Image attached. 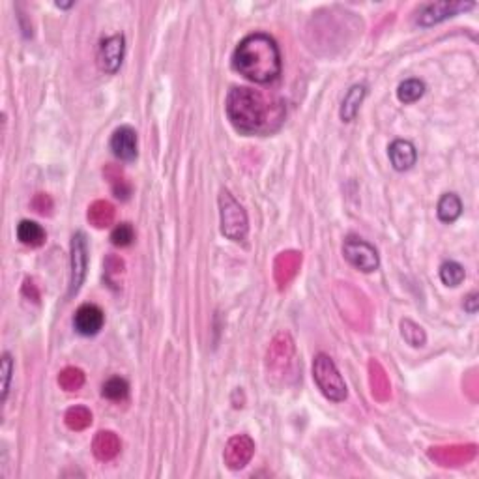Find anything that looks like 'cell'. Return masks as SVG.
I'll return each mask as SVG.
<instances>
[{"mask_svg": "<svg viewBox=\"0 0 479 479\" xmlns=\"http://www.w3.org/2000/svg\"><path fill=\"white\" fill-rule=\"evenodd\" d=\"M300 264L301 255L300 253H296V251L281 253V255L275 258V264H273V277H275L279 287H284L290 279L294 277L296 273H298V270H300Z\"/></svg>", "mask_w": 479, "mask_h": 479, "instance_id": "15", "label": "cell"}, {"mask_svg": "<svg viewBox=\"0 0 479 479\" xmlns=\"http://www.w3.org/2000/svg\"><path fill=\"white\" fill-rule=\"evenodd\" d=\"M232 66L253 83L268 84L275 81L281 73V53L275 39L262 32L244 38L236 47Z\"/></svg>", "mask_w": 479, "mask_h": 479, "instance_id": "2", "label": "cell"}, {"mask_svg": "<svg viewBox=\"0 0 479 479\" xmlns=\"http://www.w3.org/2000/svg\"><path fill=\"white\" fill-rule=\"evenodd\" d=\"M88 221L96 229H105L114 221V206L107 201H96L88 206Z\"/></svg>", "mask_w": 479, "mask_h": 479, "instance_id": "20", "label": "cell"}, {"mask_svg": "<svg viewBox=\"0 0 479 479\" xmlns=\"http://www.w3.org/2000/svg\"><path fill=\"white\" fill-rule=\"evenodd\" d=\"M67 429L72 431H84L92 425V412L84 407H72L64 416Z\"/></svg>", "mask_w": 479, "mask_h": 479, "instance_id": "25", "label": "cell"}, {"mask_svg": "<svg viewBox=\"0 0 479 479\" xmlns=\"http://www.w3.org/2000/svg\"><path fill=\"white\" fill-rule=\"evenodd\" d=\"M101 393L109 401H124L129 393V384L124 379H120V376H112V379H109L103 384Z\"/></svg>", "mask_w": 479, "mask_h": 479, "instance_id": "26", "label": "cell"}, {"mask_svg": "<svg viewBox=\"0 0 479 479\" xmlns=\"http://www.w3.org/2000/svg\"><path fill=\"white\" fill-rule=\"evenodd\" d=\"M124 270H126V264L120 256L109 255L103 261V277H105V283L111 287V289H120L122 287V275Z\"/></svg>", "mask_w": 479, "mask_h": 479, "instance_id": "22", "label": "cell"}, {"mask_svg": "<svg viewBox=\"0 0 479 479\" xmlns=\"http://www.w3.org/2000/svg\"><path fill=\"white\" fill-rule=\"evenodd\" d=\"M343 255H345V258L350 262L352 266L365 273L374 272L380 264L379 253H376L373 245L365 242V240L356 238V236H350V238L345 240Z\"/></svg>", "mask_w": 479, "mask_h": 479, "instance_id": "6", "label": "cell"}, {"mask_svg": "<svg viewBox=\"0 0 479 479\" xmlns=\"http://www.w3.org/2000/svg\"><path fill=\"white\" fill-rule=\"evenodd\" d=\"M253 453H255V442L251 440L249 436L236 435L225 446V464L230 470H242L249 464Z\"/></svg>", "mask_w": 479, "mask_h": 479, "instance_id": "8", "label": "cell"}, {"mask_svg": "<svg viewBox=\"0 0 479 479\" xmlns=\"http://www.w3.org/2000/svg\"><path fill=\"white\" fill-rule=\"evenodd\" d=\"M436 214H438V219H440L442 223H453L463 214V202H461V199L455 193H446L438 201Z\"/></svg>", "mask_w": 479, "mask_h": 479, "instance_id": "18", "label": "cell"}, {"mask_svg": "<svg viewBox=\"0 0 479 479\" xmlns=\"http://www.w3.org/2000/svg\"><path fill=\"white\" fill-rule=\"evenodd\" d=\"M103 176H105L107 182L111 184L114 197L122 199V201H128L129 195H131V185H129V182L126 180V176H124L122 169L117 167V165H107V167L103 169Z\"/></svg>", "mask_w": 479, "mask_h": 479, "instance_id": "21", "label": "cell"}, {"mask_svg": "<svg viewBox=\"0 0 479 479\" xmlns=\"http://www.w3.org/2000/svg\"><path fill=\"white\" fill-rule=\"evenodd\" d=\"M369 371H371V388H373V395L379 401H386L390 397V382L386 376L384 369L379 362L369 363Z\"/></svg>", "mask_w": 479, "mask_h": 479, "instance_id": "23", "label": "cell"}, {"mask_svg": "<svg viewBox=\"0 0 479 479\" xmlns=\"http://www.w3.org/2000/svg\"><path fill=\"white\" fill-rule=\"evenodd\" d=\"M401 335L402 339L407 341L408 345L412 346H424L425 345V332L421 326H418L416 322H412L410 318H405L401 320Z\"/></svg>", "mask_w": 479, "mask_h": 479, "instance_id": "29", "label": "cell"}, {"mask_svg": "<svg viewBox=\"0 0 479 479\" xmlns=\"http://www.w3.org/2000/svg\"><path fill=\"white\" fill-rule=\"evenodd\" d=\"M111 150L120 162H133L137 157V131L131 126H120L111 137Z\"/></svg>", "mask_w": 479, "mask_h": 479, "instance_id": "12", "label": "cell"}, {"mask_svg": "<svg viewBox=\"0 0 479 479\" xmlns=\"http://www.w3.org/2000/svg\"><path fill=\"white\" fill-rule=\"evenodd\" d=\"M11 373H13V362H11L10 354H8V352H4V354H2V360H0V379H2V401H6V397H8V391H10Z\"/></svg>", "mask_w": 479, "mask_h": 479, "instance_id": "31", "label": "cell"}, {"mask_svg": "<svg viewBox=\"0 0 479 479\" xmlns=\"http://www.w3.org/2000/svg\"><path fill=\"white\" fill-rule=\"evenodd\" d=\"M58 384L66 391L81 390L84 384V373L77 367H66L58 374Z\"/></svg>", "mask_w": 479, "mask_h": 479, "instance_id": "28", "label": "cell"}, {"mask_svg": "<svg viewBox=\"0 0 479 479\" xmlns=\"http://www.w3.org/2000/svg\"><path fill=\"white\" fill-rule=\"evenodd\" d=\"M120 447H122L120 438L111 431H100L94 436V442H92V452H94L96 459H100L103 463L117 457L120 453Z\"/></svg>", "mask_w": 479, "mask_h": 479, "instance_id": "16", "label": "cell"}, {"mask_svg": "<svg viewBox=\"0 0 479 479\" xmlns=\"http://www.w3.org/2000/svg\"><path fill=\"white\" fill-rule=\"evenodd\" d=\"M124 49H126V39L122 34H114L101 41L98 51V64L105 73H117L122 66Z\"/></svg>", "mask_w": 479, "mask_h": 479, "instance_id": "9", "label": "cell"}, {"mask_svg": "<svg viewBox=\"0 0 479 479\" xmlns=\"http://www.w3.org/2000/svg\"><path fill=\"white\" fill-rule=\"evenodd\" d=\"M313 379L324 397L334 402H343L348 395L346 384L341 376L339 369L335 367L334 360L326 354H318L313 362Z\"/></svg>", "mask_w": 479, "mask_h": 479, "instance_id": "3", "label": "cell"}, {"mask_svg": "<svg viewBox=\"0 0 479 479\" xmlns=\"http://www.w3.org/2000/svg\"><path fill=\"white\" fill-rule=\"evenodd\" d=\"M464 268L455 261H446L440 266V279L446 287H459L464 281Z\"/></svg>", "mask_w": 479, "mask_h": 479, "instance_id": "27", "label": "cell"}, {"mask_svg": "<svg viewBox=\"0 0 479 479\" xmlns=\"http://www.w3.org/2000/svg\"><path fill=\"white\" fill-rule=\"evenodd\" d=\"M225 107L232 126L247 135H270L277 131L284 120L283 101L270 100L245 86L230 90Z\"/></svg>", "mask_w": 479, "mask_h": 479, "instance_id": "1", "label": "cell"}, {"mask_svg": "<svg viewBox=\"0 0 479 479\" xmlns=\"http://www.w3.org/2000/svg\"><path fill=\"white\" fill-rule=\"evenodd\" d=\"M431 459L442 466H461L470 463L475 457V446H452L436 447L429 453Z\"/></svg>", "mask_w": 479, "mask_h": 479, "instance_id": "13", "label": "cell"}, {"mask_svg": "<svg viewBox=\"0 0 479 479\" xmlns=\"http://www.w3.org/2000/svg\"><path fill=\"white\" fill-rule=\"evenodd\" d=\"M17 238L28 247H39L45 242V230L36 221L22 219L21 223L17 225Z\"/></svg>", "mask_w": 479, "mask_h": 479, "instance_id": "19", "label": "cell"}, {"mask_svg": "<svg viewBox=\"0 0 479 479\" xmlns=\"http://www.w3.org/2000/svg\"><path fill=\"white\" fill-rule=\"evenodd\" d=\"M474 8L472 2H435V4L424 6V10L419 11L418 25L421 27H433L436 22L444 21L447 17L457 15L459 11H466Z\"/></svg>", "mask_w": 479, "mask_h": 479, "instance_id": "10", "label": "cell"}, {"mask_svg": "<svg viewBox=\"0 0 479 479\" xmlns=\"http://www.w3.org/2000/svg\"><path fill=\"white\" fill-rule=\"evenodd\" d=\"M425 94V83L419 79H407L399 84L397 88V98L402 103H414Z\"/></svg>", "mask_w": 479, "mask_h": 479, "instance_id": "24", "label": "cell"}, {"mask_svg": "<svg viewBox=\"0 0 479 479\" xmlns=\"http://www.w3.org/2000/svg\"><path fill=\"white\" fill-rule=\"evenodd\" d=\"M478 306H479V296L478 292H472V294L466 296V300H464V309L470 313V315H474V313H478Z\"/></svg>", "mask_w": 479, "mask_h": 479, "instance_id": "33", "label": "cell"}, {"mask_svg": "<svg viewBox=\"0 0 479 479\" xmlns=\"http://www.w3.org/2000/svg\"><path fill=\"white\" fill-rule=\"evenodd\" d=\"M363 98H365V86H363V84H354V86L346 92L345 100H343V105H341V118H343V122H352V120L356 118Z\"/></svg>", "mask_w": 479, "mask_h": 479, "instance_id": "17", "label": "cell"}, {"mask_svg": "<svg viewBox=\"0 0 479 479\" xmlns=\"http://www.w3.org/2000/svg\"><path fill=\"white\" fill-rule=\"evenodd\" d=\"M103 322H105V315L94 303H84V306H81L75 311V317H73L75 332L84 335V337L100 334V329L103 328Z\"/></svg>", "mask_w": 479, "mask_h": 479, "instance_id": "11", "label": "cell"}, {"mask_svg": "<svg viewBox=\"0 0 479 479\" xmlns=\"http://www.w3.org/2000/svg\"><path fill=\"white\" fill-rule=\"evenodd\" d=\"M88 266V244L83 232H75L72 238V279H70V296H75L83 287Z\"/></svg>", "mask_w": 479, "mask_h": 479, "instance_id": "7", "label": "cell"}, {"mask_svg": "<svg viewBox=\"0 0 479 479\" xmlns=\"http://www.w3.org/2000/svg\"><path fill=\"white\" fill-rule=\"evenodd\" d=\"M30 204H32L34 210L38 214H41V216L51 214V210H53V201H51V197L47 195V193H38V195H34Z\"/></svg>", "mask_w": 479, "mask_h": 479, "instance_id": "32", "label": "cell"}, {"mask_svg": "<svg viewBox=\"0 0 479 479\" xmlns=\"http://www.w3.org/2000/svg\"><path fill=\"white\" fill-rule=\"evenodd\" d=\"M390 162L393 165L395 171H408L416 165V159H418V154H416V148L410 140L397 139L390 145Z\"/></svg>", "mask_w": 479, "mask_h": 479, "instance_id": "14", "label": "cell"}, {"mask_svg": "<svg viewBox=\"0 0 479 479\" xmlns=\"http://www.w3.org/2000/svg\"><path fill=\"white\" fill-rule=\"evenodd\" d=\"M73 2H56V8H72Z\"/></svg>", "mask_w": 479, "mask_h": 479, "instance_id": "34", "label": "cell"}, {"mask_svg": "<svg viewBox=\"0 0 479 479\" xmlns=\"http://www.w3.org/2000/svg\"><path fill=\"white\" fill-rule=\"evenodd\" d=\"M268 373L272 379H287L289 374L294 376L296 348L294 341L289 334H279L268 348Z\"/></svg>", "mask_w": 479, "mask_h": 479, "instance_id": "5", "label": "cell"}, {"mask_svg": "<svg viewBox=\"0 0 479 479\" xmlns=\"http://www.w3.org/2000/svg\"><path fill=\"white\" fill-rule=\"evenodd\" d=\"M135 240V230L129 223H120L111 232V242L117 247H128Z\"/></svg>", "mask_w": 479, "mask_h": 479, "instance_id": "30", "label": "cell"}, {"mask_svg": "<svg viewBox=\"0 0 479 479\" xmlns=\"http://www.w3.org/2000/svg\"><path fill=\"white\" fill-rule=\"evenodd\" d=\"M219 214H221V232H223V236L235 240V242H242L249 230L247 214H245L244 206L227 190L219 193Z\"/></svg>", "mask_w": 479, "mask_h": 479, "instance_id": "4", "label": "cell"}]
</instances>
